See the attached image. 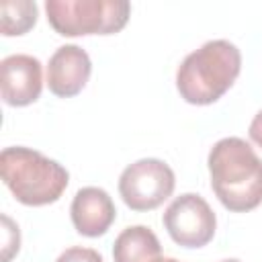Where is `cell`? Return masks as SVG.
Here are the masks:
<instances>
[{
  "mask_svg": "<svg viewBox=\"0 0 262 262\" xmlns=\"http://www.w3.org/2000/svg\"><path fill=\"white\" fill-rule=\"evenodd\" d=\"M211 188L233 213H248L262 203V160L242 137L219 139L207 158Z\"/></svg>",
  "mask_w": 262,
  "mask_h": 262,
  "instance_id": "1",
  "label": "cell"
},
{
  "mask_svg": "<svg viewBox=\"0 0 262 262\" xmlns=\"http://www.w3.org/2000/svg\"><path fill=\"white\" fill-rule=\"evenodd\" d=\"M239 70V49L227 39H213L182 59L176 70V88L188 104H213L233 86Z\"/></svg>",
  "mask_w": 262,
  "mask_h": 262,
  "instance_id": "2",
  "label": "cell"
},
{
  "mask_svg": "<svg viewBox=\"0 0 262 262\" xmlns=\"http://www.w3.org/2000/svg\"><path fill=\"white\" fill-rule=\"evenodd\" d=\"M0 174L14 199L27 207L55 203L70 182V174L59 162L23 145L2 149Z\"/></svg>",
  "mask_w": 262,
  "mask_h": 262,
  "instance_id": "3",
  "label": "cell"
},
{
  "mask_svg": "<svg viewBox=\"0 0 262 262\" xmlns=\"http://www.w3.org/2000/svg\"><path fill=\"white\" fill-rule=\"evenodd\" d=\"M45 12L49 25L63 37L113 35L127 25L131 4L127 0H47Z\"/></svg>",
  "mask_w": 262,
  "mask_h": 262,
  "instance_id": "4",
  "label": "cell"
},
{
  "mask_svg": "<svg viewBox=\"0 0 262 262\" xmlns=\"http://www.w3.org/2000/svg\"><path fill=\"white\" fill-rule=\"evenodd\" d=\"M174 170L158 158L137 160L119 176V194L123 203L139 213L158 209L174 192Z\"/></svg>",
  "mask_w": 262,
  "mask_h": 262,
  "instance_id": "5",
  "label": "cell"
},
{
  "mask_svg": "<svg viewBox=\"0 0 262 262\" xmlns=\"http://www.w3.org/2000/svg\"><path fill=\"white\" fill-rule=\"evenodd\" d=\"M162 223L168 235L182 248L207 246L217 229V217L209 203L194 192L176 196L164 211Z\"/></svg>",
  "mask_w": 262,
  "mask_h": 262,
  "instance_id": "6",
  "label": "cell"
},
{
  "mask_svg": "<svg viewBox=\"0 0 262 262\" xmlns=\"http://www.w3.org/2000/svg\"><path fill=\"white\" fill-rule=\"evenodd\" d=\"M43 90L41 61L27 53H12L0 61V94L8 106L33 104Z\"/></svg>",
  "mask_w": 262,
  "mask_h": 262,
  "instance_id": "7",
  "label": "cell"
},
{
  "mask_svg": "<svg viewBox=\"0 0 262 262\" xmlns=\"http://www.w3.org/2000/svg\"><path fill=\"white\" fill-rule=\"evenodd\" d=\"M92 74L90 55L80 45H61L47 63V86L59 98L76 96L84 90Z\"/></svg>",
  "mask_w": 262,
  "mask_h": 262,
  "instance_id": "8",
  "label": "cell"
},
{
  "mask_svg": "<svg viewBox=\"0 0 262 262\" xmlns=\"http://www.w3.org/2000/svg\"><path fill=\"white\" fill-rule=\"evenodd\" d=\"M70 217H72L74 229L80 235L98 237L111 229L113 221L117 219V209L104 188L84 186L74 194Z\"/></svg>",
  "mask_w": 262,
  "mask_h": 262,
  "instance_id": "9",
  "label": "cell"
},
{
  "mask_svg": "<svg viewBox=\"0 0 262 262\" xmlns=\"http://www.w3.org/2000/svg\"><path fill=\"white\" fill-rule=\"evenodd\" d=\"M162 258V246L158 235L145 225L125 227L113 244L115 262H158Z\"/></svg>",
  "mask_w": 262,
  "mask_h": 262,
  "instance_id": "10",
  "label": "cell"
},
{
  "mask_svg": "<svg viewBox=\"0 0 262 262\" xmlns=\"http://www.w3.org/2000/svg\"><path fill=\"white\" fill-rule=\"evenodd\" d=\"M39 10L31 0H2L0 2V31L4 37L25 35L37 23Z\"/></svg>",
  "mask_w": 262,
  "mask_h": 262,
  "instance_id": "11",
  "label": "cell"
},
{
  "mask_svg": "<svg viewBox=\"0 0 262 262\" xmlns=\"http://www.w3.org/2000/svg\"><path fill=\"white\" fill-rule=\"evenodd\" d=\"M2 262H10V258L14 254H18L20 248V233H18V225H14V221L8 215H2Z\"/></svg>",
  "mask_w": 262,
  "mask_h": 262,
  "instance_id": "12",
  "label": "cell"
},
{
  "mask_svg": "<svg viewBox=\"0 0 262 262\" xmlns=\"http://www.w3.org/2000/svg\"><path fill=\"white\" fill-rule=\"evenodd\" d=\"M55 262H104L102 256L92 250V248H82V246H74L63 250Z\"/></svg>",
  "mask_w": 262,
  "mask_h": 262,
  "instance_id": "13",
  "label": "cell"
},
{
  "mask_svg": "<svg viewBox=\"0 0 262 262\" xmlns=\"http://www.w3.org/2000/svg\"><path fill=\"white\" fill-rule=\"evenodd\" d=\"M248 133H250V139H252L256 145H260V147H262V111H258V113L254 115V119H252V123H250Z\"/></svg>",
  "mask_w": 262,
  "mask_h": 262,
  "instance_id": "14",
  "label": "cell"
},
{
  "mask_svg": "<svg viewBox=\"0 0 262 262\" xmlns=\"http://www.w3.org/2000/svg\"><path fill=\"white\" fill-rule=\"evenodd\" d=\"M158 262H178V260L176 258H160Z\"/></svg>",
  "mask_w": 262,
  "mask_h": 262,
  "instance_id": "15",
  "label": "cell"
},
{
  "mask_svg": "<svg viewBox=\"0 0 262 262\" xmlns=\"http://www.w3.org/2000/svg\"><path fill=\"white\" fill-rule=\"evenodd\" d=\"M221 262H242V260H237V258H225V260H221Z\"/></svg>",
  "mask_w": 262,
  "mask_h": 262,
  "instance_id": "16",
  "label": "cell"
}]
</instances>
